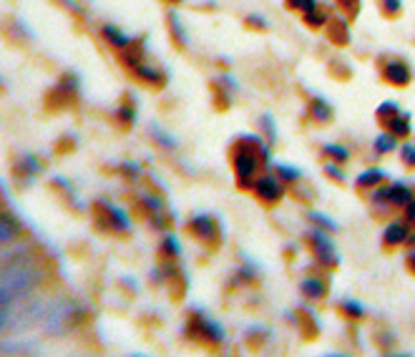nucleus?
<instances>
[{"mask_svg":"<svg viewBox=\"0 0 415 357\" xmlns=\"http://www.w3.org/2000/svg\"><path fill=\"white\" fill-rule=\"evenodd\" d=\"M310 239H312V247H315V257H317L320 264H325V267H335V264H338V255H335V247H332V241L327 239L322 232H312Z\"/></svg>","mask_w":415,"mask_h":357,"instance_id":"4","label":"nucleus"},{"mask_svg":"<svg viewBox=\"0 0 415 357\" xmlns=\"http://www.w3.org/2000/svg\"><path fill=\"white\" fill-rule=\"evenodd\" d=\"M101 206L106 209V214H109V221L111 227L118 229V232H129L131 229V221H129V217H126V212H121L118 206H111L106 204V201H101Z\"/></svg>","mask_w":415,"mask_h":357,"instance_id":"9","label":"nucleus"},{"mask_svg":"<svg viewBox=\"0 0 415 357\" xmlns=\"http://www.w3.org/2000/svg\"><path fill=\"white\" fill-rule=\"evenodd\" d=\"M295 10H302V13H310V10H315L317 8V0H287Z\"/></svg>","mask_w":415,"mask_h":357,"instance_id":"24","label":"nucleus"},{"mask_svg":"<svg viewBox=\"0 0 415 357\" xmlns=\"http://www.w3.org/2000/svg\"><path fill=\"white\" fill-rule=\"evenodd\" d=\"M118 118H121V121H126V124H133V121H136V113H133L131 109H121V111H118Z\"/></svg>","mask_w":415,"mask_h":357,"instance_id":"31","label":"nucleus"},{"mask_svg":"<svg viewBox=\"0 0 415 357\" xmlns=\"http://www.w3.org/2000/svg\"><path fill=\"white\" fill-rule=\"evenodd\" d=\"M46 322H48V330L53 332V335H61V332H66L68 327L76 324V307L68 302L53 304V309H50V315Z\"/></svg>","mask_w":415,"mask_h":357,"instance_id":"3","label":"nucleus"},{"mask_svg":"<svg viewBox=\"0 0 415 357\" xmlns=\"http://www.w3.org/2000/svg\"><path fill=\"white\" fill-rule=\"evenodd\" d=\"M310 219H312V221H317L320 227L330 229V232H335V229H338V224H335V221H332L330 217H325V214H320V212H312V214H310Z\"/></svg>","mask_w":415,"mask_h":357,"instance_id":"22","label":"nucleus"},{"mask_svg":"<svg viewBox=\"0 0 415 357\" xmlns=\"http://www.w3.org/2000/svg\"><path fill=\"white\" fill-rule=\"evenodd\" d=\"M164 252L166 255H172V257H179V241H176V237H166V241H164Z\"/></svg>","mask_w":415,"mask_h":357,"instance_id":"27","label":"nucleus"},{"mask_svg":"<svg viewBox=\"0 0 415 357\" xmlns=\"http://www.w3.org/2000/svg\"><path fill=\"white\" fill-rule=\"evenodd\" d=\"M277 172H279V176H282L284 181H295V178L302 176V172H297V169H292V166H287V164H279L277 166Z\"/></svg>","mask_w":415,"mask_h":357,"instance_id":"23","label":"nucleus"},{"mask_svg":"<svg viewBox=\"0 0 415 357\" xmlns=\"http://www.w3.org/2000/svg\"><path fill=\"white\" fill-rule=\"evenodd\" d=\"M169 21H172V30H174V35H176V41H179L181 46H187V33H184V28H181V23H179V15L172 13L169 15Z\"/></svg>","mask_w":415,"mask_h":357,"instance_id":"20","label":"nucleus"},{"mask_svg":"<svg viewBox=\"0 0 415 357\" xmlns=\"http://www.w3.org/2000/svg\"><path fill=\"white\" fill-rule=\"evenodd\" d=\"M322 154H325V156L338 158V161H345V158H347V149H342V146H335V144L322 146Z\"/></svg>","mask_w":415,"mask_h":357,"instance_id":"21","label":"nucleus"},{"mask_svg":"<svg viewBox=\"0 0 415 357\" xmlns=\"http://www.w3.org/2000/svg\"><path fill=\"white\" fill-rule=\"evenodd\" d=\"M249 23H252L255 28H267V21L259 18V15H249Z\"/></svg>","mask_w":415,"mask_h":357,"instance_id":"34","label":"nucleus"},{"mask_svg":"<svg viewBox=\"0 0 415 357\" xmlns=\"http://www.w3.org/2000/svg\"><path fill=\"white\" fill-rule=\"evenodd\" d=\"M302 295H307L310 300H320V297L325 295V282L322 280H315V277H310V280H302Z\"/></svg>","mask_w":415,"mask_h":357,"instance_id":"11","label":"nucleus"},{"mask_svg":"<svg viewBox=\"0 0 415 357\" xmlns=\"http://www.w3.org/2000/svg\"><path fill=\"white\" fill-rule=\"evenodd\" d=\"M257 166H259V156H257L249 146H239L234 152V174L239 178V184L249 186L252 184V178L257 174Z\"/></svg>","mask_w":415,"mask_h":357,"instance_id":"2","label":"nucleus"},{"mask_svg":"<svg viewBox=\"0 0 415 357\" xmlns=\"http://www.w3.org/2000/svg\"><path fill=\"white\" fill-rule=\"evenodd\" d=\"M382 239H385V244H390V247H398V244H403V241L408 239V227H405L403 221H393V224L382 232Z\"/></svg>","mask_w":415,"mask_h":357,"instance_id":"10","label":"nucleus"},{"mask_svg":"<svg viewBox=\"0 0 415 357\" xmlns=\"http://www.w3.org/2000/svg\"><path fill=\"white\" fill-rule=\"evenodd\" d=\"M382 76L393 83V86H405V83L410 81V71L403 61H393L382 68Z\"/></svg>","mask_w":415,"mask_h":357,"instance_id":"8","label":"nucleus"},{"mask_svg":"<svg viewBox=\"0 0 415 357\" xmlns=\"http://www.w3.org/2000/svg\"><path fill=\"white\" fill-rule=\"evenodd\" d=\"M262 126L267 129V134H270V141H275V138H277V131H275V124H272V116H270V113H264V116H262Z\"/></svg>","mask_w":415,"mask_h":357,"instance_id":"30","label":"nucleus"},{"mask_svg":"<svg viewBox=\"0 0 415 357\" xmlns=\"http://www.w3.org/2000/svg\"><path fill=\"white\" fill-rule=\"evenodd\" d=\"M136 73H138V76H141V78H146V81H149V83H161V81H164V78H161L159 71L149 68V66H144V63H141V66H136Z\"/></svg>","mask_w":415,"mask_h":357,"instance_id":"19","label":"nucleus"},{"mask_svg":"<svg viewBox=\"0 0 415 357\" xmlns=\"http://www.w3.org/2000/svg\"><path fill=\"white\" fill-rule=\"evenodd\" d=\"M403 161L408 166H415V146L413 144H403Z\"/></svg>","mask_w":415,"mask_h":357,"instance_id":"28","label":"nucleus"},{"mask_svg":"<svg viewBox=\"0 0 415 357\" xmlns=\"http://www.w3.org/2000/svg\"><path fill=\"white\" fill-rule=\"evenodd\" d=\"M255 192H257L259 199L275 204V201H279V196H282V184L272 176H262V178H257L255 181Z\"/></svg>","mask_w":415,"mask_h":357,"instance_id":"7","label":"nucleus"},{"mask_svg":"<svg viewBox=\"0 0 415 357\" xmlns=\"http://www.w3.org/2000/svg\"><path fill=\"white\" fill-rule=\"evenodd\" d=\"M151 136L156 138L159 144H164L166 149H174V146H176V138L169 136V134H166L164 129H159V126H151Z\"/></svg>","mask_w":415,"mask_h":357,"instance_id":"18","label":"nucleus"},{"mask_svg":"<svg viewBox=\"0 0 415 357\" xmlns=\"http://www.w3.org/2000/svg\"><path fill=\"white\" fill-rule=\"evenodd\" d=\"M104 35L111 41V46H116V48H126V46H129V35L121 33V30L113 26H104Z\"/></svg>","mask_w":415,"mask_h":357,"instance_id":"13","label":"nucleus"},{"mask_svg":"<svg viewBox=\"0 0 415 357\" xmlns=\"http://www.w3.org/2000/svg\"><path fill=\"white\" fill-rule=\"evenodd\" d=\"M38 280H41V272L30 267L28 262H10V264H6L3 277H0V304H3V309L13 307L15 300H23L38 284Z\"/></svg>","mask_w":415,"mask_h":357,"instance_id":"1","label":"nucleus"},{"mask_svg":"<svg viewBox=\"0 0 415 357\" xmlns=\"http://www.w3.org/2000/svg\"><path fill=\"white\" fill-rule=\"evenodd\" d=\"M382 6H385L387 13H398L400 10V0H382Z\"/></svg>","mask_w":415,"mask_h":357,"instance_id":"33","label":"nucleus"},{"mask_svg":"<svg viewBox=\"0 0 415 357\" xmlns=\"http://www.w3.org/2000/svg\"><path fill=\"white\" fill-rule=\"evenodd\" d=\"M121 169H124L126 174H131V176H136V174L141 172L138 166H133V164H131V161H126V164H121Z\"/></svg>","mask_w":415,"mask_h":357,"instance_id":"35","label":"nucleus"},{"mask_svg":"<svg viewBox=\"0 0 415 357\" xmlns=\"http://www.w3.org/2000/svg\"><path fill=\"white\" fill-rule=\"evenodd\" d=\"M390 131H393L395 136H408L410 134V124H408V113H403V116H393L390 121Z\"/></svg>","mask_w":415,"mask_h":357,"instance_id":"15","label":"nucleus"},{"mask_svg":"<svg viewBox=\"0 0 415 357\" xmlns=\"http://www.w3.org/2000/svg\"><path fill=\"white\" fill-rule=\"evenodd\" d=\"M408 219H410V221H413V224H415V199H413V201H410V204H408Z\"/></svg>","mask_w":415,"mask_h":357,"instance_id":"37","label":"nucleus"},{"mask_svg":"<svg viewBox=\"0 0 415 357\" xmlns=\"http://www.w3.org/2000/svg\"><path fill=\"white\" fill-rule=\"evenodd\" d=\"M385 181V172L380 169H370V172H362L358 176V186H375V184H382Z\"/></svg>","mask_w":415,"mask_h":357,"instance_id":"14","label":"nucleus"},{"mask_svg":"<svg viewBox=\"0 0 415 357\" xmlns=\"http://www.w3.org/2000/svg\"><path fill=\"white\" fill-rule=\"evenodd\" d=\"M380 199H385V201H390V204H395V206H408L410 201H413V194H410V186H405V184H393V186H387V189H380V192L375 194V201H380Z\"/></svg>","mask_w":415,"mask_h":357,"instance_id":"5","label":"nucleus"},{"mask_svg":"<svg viewBox=\"0 0 415 357\" xmlns=\"http://www.w3.org/2000/svg\"><path fill=\"white\" fill-rule=\"evenodd\" d=\"M18 232H21V229L15 227V221L10 219V214H6V217H3V224H0V241H3V244H10Z\"/></svg>","mask_w":415,"mask_h":357,"instance_id":"12","label":"nucleus"},{"mask_svg":"<svg viewBox=\"0 0 415 357\" xmlns=\"http://www.w3.org/2000/svg\"><path fill=\"white\" fill-rule=\"evenodd\" d=\"M395 149V134H380L375 138V152L378 154H387Z\"/></svg>","mask_w":415,"mask_h":357,"instance_id":"16","label":"nucleus"},{"mask_svg":"<svg viewBox=\"0 0 415 357\" xmlns=\"http://www.w3.org/2000/svg\"><path fill=\"white\" fill-rule=\"evenodd\" d=\"M342 309H345L347 315H353V317H362V315H365V309H362V304L353 302V300H347V302H342Z\"/></svg>","mask_w":415,"mask_h":357,"instance_id":"26","label":"nucleus"},{"mask_svg":"<svg viewBox=\"0 0 415 357\" xmlns=\"http://www.w3.org/2000/svg\"><path fill=\"white\" fill-rule=\"evenodd\" d=\"M408 262H410V267L415 269V252H413V255H410V259H408Z\"/></svg>","mask_w":415,"mask_h":357,"instance_id":"38","label":"nucleus"},{"mask_svg":"<svg viewBox=\"0 0 415 357\" xmlns=\"http://www.w3.org/2000/svg\"><path fill=\"white\" fill-rule=\"evenodd\" d=\"M304 18L310 21V26H320V23H325V15L315 13V10H310V13H304Z\"/></svg>","mask_w":415,"mask_h":357,"instance_id":"32","label":"nucleus"},{"mask_svg":"<svg viewBox=\"0 0 415 357\" xmlns=\"http://www.w3.org/2000/svg\"><path fill=\"white\" fill-rule=\"evenodd\" d=\"M312 116L317 118V121H330L332 109L327 106L325 101H315V103H312Z\"/></svg>","mask_w":415,"mask_h":357,"instance_id":"17","label":"nucleus"},{"mask_svg":"<svg viewBox=\"0 0 415 357\" xmlns=\"http://www.w3.org/2000/svg\"><path fill=\"white\" fill-rule=\"evenodd\" d=\"M21 169H26L28 174H35V172H38V169H41V166H38V161H35L33 156H28V154H26V156H23Z\"/></svg>","mask_w":415,"mask_h":357,"instance_id":"29","label":"nucleus"},{"mask_svg":"<svg viewBox=\"0 0 415 357\" xmlns=\"http://www.w3.org/2000/svg\"><path fill=\"white\" fill-rule=\"evenodd\" d=\"M327 174H330V176H335V178H340V181L345 178V174L340 172V169H335V166H332V164H327Z\"/></svg>","mask_w":415,"mask_h":357,"instance_id":"36","label":"nucleus"},{"mask_svg":"<svg viewBox=\"0 0 415 357\" xmlns=\"http://www.w3.org/2000/svg\"><path fill=\"white\" fill-rule=\"evenodd\" d=\"M378 116L385 118V121H390V118H393V116H398V106H395L393 101L382 103L380 109H378Z\"/></svg>","mask_w":415,"mask_h":357,"instance_id":"25","label":"nucleus"},{"mask_svg":"<svg viewBox=\"0 0 415 357\" xmlns=\"http://www.w3.org/2000/svg\"><path fill=\"white\" fill-rule=\"evenodd\" d=\"M189 227H192V232L196 234L201 241H216V237H219V229H216L214 219H212V217H207V214L194 217Z\"/></svg>","mask_w":415,"mask_h":357,"instance_id":"6","label":"nucleus"}]
</instances>
